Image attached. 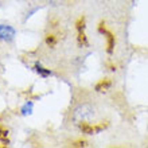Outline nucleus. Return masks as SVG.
<instances>
[{
    "label": "nucleus",
    "instance_id": "obj_10",
    "mask_svg": "<svg viewBox=\"0 0 148 148\" xmlns=\"http://www.w3.org/2000/svg\"><path fill=\"white\" fill-rule=\"evenodd\" d=\"M8 135V131L7 129H4L1 125H0V139H3V137H7Z\"/></svg>",
    "mask_w": 148,
    "mask_h": 148
},
{
    "label": "nucleus",
    "instance_id": "obj_3",
    "mask_svg": "<svg viewBox=\"0 0 148 148\" xmlns=\"http://www.w3.org/2000/svg\"><path fill=\"white\" fill-rule=\"evenodd\" d=\"M112 86V81H110L109 78H102L101 81H98L94 86V89L97 90V92H104V90H108Z\"/></svg>",
    "mask_w": 148,
    "mask_h": 148
},
{
    "label": "nucleus",
    "instance_id": "obj_9",
    "mask_svg": "<svg viewBox=\"0 0 148 148\" xmlns=\"http://www.w3.org/2000/svg\"><path fill=\"white\" fill-rule=\"evenodd\" d=\"M84 24H85V22H84V19L81 18V19L78 20V23H77V28H78V31H84V27H85Z\"/></svg>",
    "mask_w": 148,
    "mask_h": 148
},
{
    "label": "nucleus",
    "instance_id": "obj_5",
    "mask_svg": "<svg viewBox=\"0 0 148 148\" xmlns=\"http://www.w3.org/2000/svg\"><path fill=\"white\" fill-rule=\"evenodd\" d=\"M45 42H46V45L49 47H54L57 45V42H58V38H57L55 34H47L46 38H45Z\"/></svg>",
    "mask_w": 148,
    "mask_h": 148
},
{
    "label": "nucleus",
    "instance_id": "obj_2",
    "mask_svg": "<svg viewBox=\"0 0 148 148\" xmlns=\"http://www.w3.org/2000/svg\"><path fill=\"white\" fill-rule=\"evenodd\" d=\"M15 36V30L10 26H0V38L4 39V40H12Z\"/></svg>",
    "mask_w": 148,
    "mask_h": 148
},
{
    "label": "nucleus",
    "instance_id": "obj_8",
    "mask_svg": "<svg viewBox=\"0 0 148 148\" xmlns=\"http://www.w3.org/2000/svg\"><path fill=\"white\" fill-rule=\"evenodd\" d=\"M78 43L79 45H86V38H85V34L82 31H78Z\"/></svg>",
    "mask_w": 148,
    "mask_h": 148
},
{
    "label": "nucleus",
    "instance_id": "obj_11",
    "mask_svg": "<svg viewBox=\"0 0 148 148\" xmlns=\"http://www.w3.org/2000/svg\"><path fill=\"white\" fill-rule=\"evenodd\" d=\"M73 147H85L86 145V141L85 140H79V141H75V143H73Z\"/></svg>",
    "mask_w": 148,
    "mask_h": 148
},
{
    "label": "nucleus",
    "instance_id": "obj_6",
    "mask_svg": "<svg viewBox=\"0 0 148 148\" xmlns=\"http://www.w3.org/2000/svg\"><path fill=\"white\" fill-rule=\"evenodd\" d=\"M66 0H46V3L49 5H53V7H59V5H63Z\"/></svg>",
    "mask_w": 148,
    "mask_h": 148
},
{
    "label": "nucleus",
    "instance_id": "obj_7",
    "mask_svg": "<svg viewBox=\"0 0 148 148\" xmlns=\"http://www.w3.org/2000/svg\"><path fill=\"white\" fill-rule=\"evenodd\" d=\"M113 43H114V40H113V35L112 34H108V53H112Z\"/></svg>",
    "mask_w": 148,
    "mask_h": 148
},
{
    "label": "nucleus",
    "instance_id": "obj_4",
    "mask_svg": "<svg viewBox=\"0 0 148 148\" xmlns=\"http://www.w3.org/2000/svg\"><path fill=\"white\" fill-rule=\"evenodd\" d=\"M78 127H79V131L82 133H85V135H93L94 132H97L93 125H90L89 123H85V121H81Z\"/></svg>",
    "mask_w": 148,
    "mask_h": 148
},
{
    "label": "nucleus",
    "instance_id": "obj_1",
    "mask_svg": "<svg viewBox=\"0 0 148 148\" xmlns=\"http://www.w3.org/2000/svg\"><path fill=\"white\" fill-rule=\"evenodd\" d=\"M93 116H94L93 108L90 105H88V104H82V105L77 106L73 112V120L78 121V123L89 120V119H92Z\"/></svg>",
    "mask_w": 148,
    "mask_h": 148
}]
</instances>
